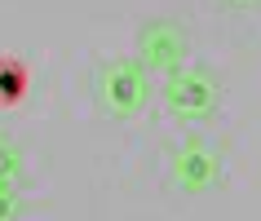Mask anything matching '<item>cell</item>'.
<instances>
[{"instance_id":"cell-4","label":"cell","mask_w":261,"mask_h":221,"mask_svg":"<svg viewBox=\"0 0 261 221\" xmlns=\"http://www.w3.org/2000/svg\"><path fill=\"white\" fill-rule=\"evenodd\" d=\"M217 181H221V155H217V146L191 137V142H181L177 151H173V186H177V190L204 195V190H213Z\"/></svg>"},{"instance_id":"cell-7","label":"cell","mask_w":261,"mask_h":221,"mask_svg":"<svg viewBox=\"0 0 261 221\" xmlns=\"http://www.w3.org/2000/svg\"><path fill=\"white\" fill-rule=\"evenodd\" d=\"M18 212H22L18 186H14V181H0V221H18Z\"/></svg>"},{"instance_id":"cell-1","label":"cell","mask_w":261,"mask_h":221,"mask_svg":"<svg viewBox=\"0 0 261 221\" xmlns=\"http://www.w3.org/2000/svg\"><path fill=\"white\" fill-rule=\"evenodd\" d=\"M146 93H151V84H146V71L138 67V58H111L102 62L93 75V97L97 106L115 115V120H128V115H138L146 106Z\"/></svg>"},{"instance_id":"cell-8","label":"cell","mask_w":261,"mask_h":221,"mask_svg":"<svg viewBox=\"0 0 261 221\" xmlns=\"http://www.w3.org/2000/svg\"><path fill=\"white\" fill-rule=\"evenodd\" d=\"M234 5H257V0H234Z\"/></svg>"},{"instance_id":"cell-3","label":"cell","mask_w":261,"mask_h":221,"mask_svg":"<svg viewBox=\"0 0 261 221\" xmlns=\"http://www.w3.org/2000/svg\"><path fill=\"white\" fill-rule=\"evenodd\" d=\"M191 53V31L173 22V18H151V22H142L138 31V67L142 71H177Z\"/></svg>"},{"instance_id":"cell-6","label":"cell","mask_w":261,"mask_h":221,"mask_svg":"<svg viewBox=\"0 0 261 221\" xmlns=\"http://www.w3.org/2000/svg\"><path fill=\"white\" fill-rule=\"evenodd\" d=\"M22 168H27V159H22V146H18L14 137H0V181H22Z\"/></svg>"},{"instance_id":"cell-5","label":"cell","mask_w":261,"mask_h":221,"mask_svg":"<svg viewBox=\"0 0 261 221\" xmlns=\"http://www.w3.org/2000/svg\"><path fill=\"white\" fill-rule=\"evenodd\" d=\"M27 84L31 75L18 58H0V106H18L27 97Z\"/></svg>"},{"instance_id":"cell-2","label":"cell","mask_w":261,"mask_h":221,"mask_svg":"<svg viewBox=\"0 0 261 221\" xmlns=\"http://www.w3.org/2000/svg\"><path fill=\"white\" fill-rule=\"evenodd\" d=\"M164 106H168V115H177L186 124L213 120L221 106V84L199 67H177L164 80Z\"/></svg>"}]
</instances>
